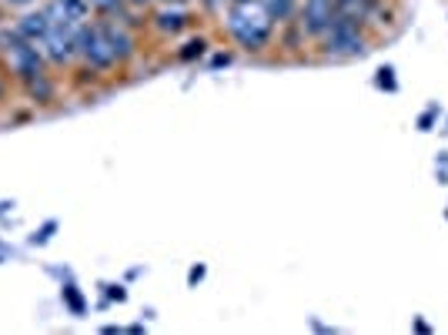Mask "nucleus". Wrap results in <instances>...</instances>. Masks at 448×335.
I'll list each match as a JSON object with an SVG mask.
<instances>
[{
	"label": "nucleus",
	"mask_w": 448,
	"mask_h": 335,
	"mask_svg": "<svg viewBox=\"0 0 448 335\" xmlns=\"http://www.w3.org/2000/svg\"><path fill=\"white\" fill-rule=\"evenodd\" d=\"M268 17H271L268 11H258L251 4H241V7L231 11V31H234V37H238L248 51H258V47H264L268 31H271V21H268Z\"/></svg>",
	"instance_id": "f257e3e1"
},
{
	"label": "nucleus",
	"mask_w": 448,
	"mask_h": 335,
	"mask_svg": "<svg viewBox=\"0 0 448 335\" xmlns=\"http://www.w3.org/2000/svg\"><path fill=\"white\" fill-rule=\"evenodd\" d=\"M328 51L331 54H361L365 44H361L358 31H355V24L351 17H331V27H328Z\"/></svg>",
	"instance_id": "f03ea898"
},
{
	"label": "nucleus",
	"mask_w": 448,
	"mask_h": 335,
	"mask_svg": "<svg viewBox=\"0 0 448 335\" xmlns=\"http://www.w3.org/2000/svg\"><path fill=\"white\" fill-rule=\"evenodd\" d=\"M11 61H14V67H17L21 78L31 81L33 74H41V54H37V47H33L31 41H24L21 34L11 37Z\"/></svg>",
	"instance_id": "7ed1b4c3"
},
{
	"label": "nucleus",
	"mask_w": 448,
	"mask_h": 335,
	"mask_svg": "<svg viewBox=\"0 0 448 335\" xmlns=\"http://www.w3.org/2000/svg\"><path fill=\"white\" fill-rule=\"evenodd\" d=\"M305 27L311 34H321L325 27H331V0H308Z\"/></svg>",
	"instance_id": "20e7f679"
},
{
	"label": "nucleus",
	"mask_w": 448,
	"mask_h": 335,
	"mask_svg": "<svg viewBox=\"0 0 448 335\" xmlns=\"http://www.w3.org/2000/svg\"><path fill=\"white\" fill-rule=\"evenodd\" d=\"M47 31H51V21H47V14H31V17H24L17 24V34H21L24 41H44Z\"/></svg>",
	"instance_id": "39448f33"
},
{
	"label": "nucleus",
	"mask_w": 448,
	"mask_h": 335,
	"mask_svg": "<svg viewBox=\"0 0 448 335\" xmlns=\"http://www.w3.org/2000/svg\"><path fill=\"white\" fill-rule=\"evenodd\" d=\"M104 37L110 41V47H114V54L118 57H127L134 51V41L127 31H118V27H104Z\"/></svg>",
	"instance_id": "423d86ee"
},
{
	"label": "nucleus",
	"mask_w": 448,
	"mask_h": 335,
	"mask_svg": "<svg viewBox=\"0 0 448 335\" xmlns=\"http://www.w3.org/2000/svg\"><path fill=\"white\" fill-rule=\"evenodd\" d=\"M61 7H64L67 21H84L88 17V0H61Z\"/></svg>",
	"instance_id": "0eeeda50"
},
{
	"label": "nucleus",
	"mask_w": 448,
	"mask_h": 335,
	"mask_svg": "<svg viewBox=\"0 0 448 335\" xmlns=\"http://www.w3.org/2000/svg\"><path fill=\"white\" fill-rule=\"evenodd\" d=\"M157 27H161V31H171V34H177L181 31V27H184V17H181V14H161V17H157Z\"/></svg>",
	"instance_id": "6e6552de"
},
{
	"label": "nucleus",
	"mask_w": 448,
	"mask_h": 335,
	"mask_svg": "<svg viewBox=\"0 0 448 335\" xmlns=\"http://www.w3.org/2000/svg\"><path fill=\"white\" fill-rule=\"evenodd\" d=\"M264 11L271 14V17H284V14L291 11V0H264Z\"/></svg>",
	"instance_id": "1a4fd4ad"
},
{
	"label": "nucleus",
	"mask_w": 448,
	"mask_h": 335,
	"mask_svg": "<svg viewBox=\"0 0 448 335\" xmlns=\"http://www.w3.org/2000/svg\"><path fill=\"white\" fill-rule=\"evenodd\" d=\"M64 299H67V305H71V312H74V315H80V312H84V299L77 295V289H74V285H67V289H64Z\"/></svg>",
	"instance_id": "9d476101"
},
{
	"label": "nucleus",
	"mask_w": 448,
	"mask_h": 335,
	"mask_svg": "<svg viewBox=\"0 0 448 335\" xmlns=\"http://www.w3.org/2000/svg\"><path fill=\"white\" fill-rule=\"evenodd\" d=\"M31 91H33V94H37L41 100L51 98V88H47V81H41V74H33V78H31Z\"/></svg>",
	"instance_id": "9b49d317"
},
{
	"label": "nucleus",
	"mask_w": 448,
	"mask_h": 335,
	"mask_svg": "<svg viewBox=\"0 0 448 335\" xmlns=\"http://www.w3.org/2000/svg\"><path fill=\"white\" fill-rule=\"evenodd\" d=\"M54 228H57V225H54V222H47V225H44V228H41V232L33 234L31 242H33V245H44L47 238H51V232H54Z\"/></svg>",
	"instance_id": "f8f14e48"
},
{
	"label": "nucleus",
	"mask_w": 448,
	"mask_h": 335,
	"mask_svg": "<svg viewBox=\"0 0 448 335\" xmlns=\"http://www.w3.org/2000/svg\"><path fill=\"white\" fill-rule=\"evenodd\" d=\"M378 84H382V88H388V91H395V78H392V67H382V71H378Z\"/></svg>",
	"instance_id": "ddd939ff"
},
{
	"label": "nucleus",
	"mask_w": 448,
	"mask_h": 335,
	"mask_svg": "<svg viewBox=\"0 0 448 335\" xmlns=\"http://www.w3.org/2000/svg\"><path fill=\"white\" fill-rule=\"evenodd\" d=\"M201 51H204V44H201V41H191V44L181 51V57H194V54H201Z\"/></svg>",
	"instance_id": "4468645a"
},
{
	"label": "nucleus",
	"mask_w": 448,
	"mask_h": 335,
	"mask_svg": "<svg viewBox=\"0 0 448 335\" xmlns=\"http://www.w3.org/2000/svg\"><path fill=\"white\" fill-rule=\"evenodd\" d=\"M88 4H94V7H104V11H108V7H118V0H88Z\"/></svg>",
	"instance_id": "2eb2a0df"
},
{
	"label": "nucleus",
	"mask_w": 448,
	"mask_h": 335,
	"mask_svg": "<svg viewBox=\"0 0 448 335\" xmlns=\"http://www.w3.org/2000/svg\"><path fill=\"white\" fill-rule=\"evenodd\" d=\"M187 279H191V282H201V279H204V268H201V265L191 268V275H187Z\"/></svg>",
	"instance_id": "dca6fc26"
},
{
	"label": "nucleus",
	"mask_w": 448,
	"mask_h": 335,
	"mask_svg": "<svg viewBox=\"0 0 448 335\" xmlns=\"http://www.w3.org/2000/svg\"><path fill=\"white\" fill-rule=\"evenodd\" d=\"M108 295H110V299H118V302H120V299H124V289H120V285H118V289H110Z\"/></svg>",
	"instance_id": "f3484780"
},
{
	"label": "nucleus",
	"mask_w": 448,
	"mask_h": 335,
	"mask_svg": "<svg viewBox=\"0 0 448 335\" xmlns=\"http://www.w3.org/2000/svg\"><path fill=\"white\" fill-rule=\"evenodd\" d=\"M11 4H27V0H11Z\"/></svg>",
	"instance_id": "a211bd4d"
},
{
	"label": "nucleus",
	"mask_w": 448,
	"mask_h": 335,
	"mask_svg": "<svg viewBox=\"0 0 448 335\" xmlns=\"http://www.w3.org/2000/svg\"><path fill=\"white\" fill-rule=\"evenodd\" d=\"M0 94H4V88H0Z\"/></svg>",
	"instance_id": "6ab92c4d"
}]
</instances>
